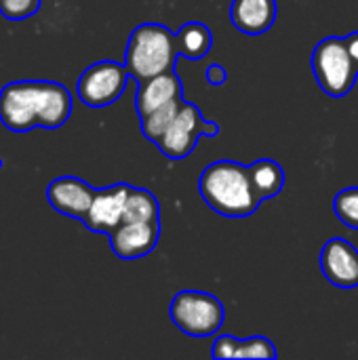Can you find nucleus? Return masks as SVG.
Here are the masks:
<instances>
[{
    "mask_svg": "<svg viewBox=\"0 0 358 360\" xmlns=\"http://www.w3.org/2000/svg\"><path fill=\"white\" fill-rule=\"evenodd\" d=\"M72 93L55 80H13L0 89V122L11 133L55 131L72 116Z\"/></svg>",
    "mask_w": 358,
    "mask_h": 360,
    "instance_id": "1",
    "label": "nucleus"
},
{
    "mask_svg": "<svg viewBox=\"0 0 358 360\" xmlns=\"http://www.w3.org/2000/svg\"><path fill=\"white\" fill-rule=\"evenodd\" d=\"M198 192L203 200L224 217H249L262 205L253 190L249 167L234 160L211 162L198 179Z\"/></svg>",
    "mask_w": 358,
    "mask_h": 360,
    "instance_id": "2",
    "label": "nucleus"
},
{
    "mask_svg": "<svg viewBox=\"0 0 358 360\" xmlns=\"http://www.w3.org/2000/svg\"><path fill=\"white\" fill-rule=\"evenodd\" d=\"M177 55H181L177 34L162 23H141L129 36L124 65L131 78L141 82L162 72L175 70Z\"/></svg>",
    "mask_w": 358,
    "mask_h": 360,
    "instance_id": "3",
    "label": "nucleus"
},
{
    "mask_svg": "<svg viewBox=\"0 0 358 360\" xmlns=\"http://www.w3.org/2000/svg\"><path fill=\"white\" fill-rule=\"evenodd\" d=\"M169 316L181 333L190 338H209L222 329L226 308L207 291H179L169 306Z\"/></svg>",
    "mask_w": 358,
    "mask_h": 360,
    "instance_id": "4",
    "label": "nucleus"
},
{
    "mask_svg": "<svg viewBox=\"0 0 358 360\" xmlns=\"http://www.w3.org/2000/svg\"><path fill=\"white\" fill-rule=\"evenodd\" d=\"M312 72L329 97H344L352 91L358 70L348 53L346 38L327 36L312 51Z\"/></svg>",
    "mask_w": 358,
    "mask_h": 360,
    "instance_id": "5",
    "label": "nucleus"
},
{
    "mask_svg": "<svg viewBox=\"0 0 358 360\" xmlns=\"http://www.w3.org/2000/svg\"><path fill=\"white\" fill-rule=\"evenodd\" d=\"M217 133H219V127L213 120H205L200 110L194 103L184 99L181 110L177 112V116L171 122V127L167 129V133L156 141V146L167 158L184 160L194 152L198 137H203V135L215 137Z\"/></svg>",
    "mask_w": 358,
    "mask_h": 360,
    "instance_id": "6",
    "label": "nucleus"
},
{
    "mask_svg": "<svg viewBox=\"0 0 358 360\" xmlns=\"http://www.w3.org/2000/svg\"><path fill=\"white\" fill-rule=\"evenodd\" d=\"M129 78L131 74L124 63L108 61V59L97 61L80 74L76 82L78 99L93 110L108 108L124 93Z\"/></svg>",
    "mask_w": 358,
    "mask_h": 360,
    "instance_id": "7",
    "label": "nucleus"
},
{
    "mask_svg": "<svg viewBox=\"0 0 358 360\" xmlns=\"http://www.w3.org/2000/svg\"><path fill=\"white\" fill-rule=\"evenodd\" d=\"M129 188H131L129 184H114L108 188H99L95 192V198L87 217L82 219L87 230L110 236L124 219Z\"/></svg>",
    "mask_w": 358,
    "mask_h": 360,
    "instance_id": "8",
    "label": "nucleus"
},
{
    "mask_svg": "<svg viewBox=\"0 0 358 360\" xmlns=\"http://www.w3.org/2000/svg\"><path fill=\"white\" fill-rule=\"evenodd\" d=\"M95 192L97 190L91 184H87L84 179L63 175V177H57L49 184L46 200L53 207V211H57L59 215L82 221L87 217L91 205H93Z\"/></svg>",
    "mask_w": 358,
    "mask_h": 360,
    "instance_id": "9",
    "label": "nucleus"
},
{
    "mask_svg": "<svg viewBox=\"0 0 358 360\" xmlns=\"http://www.w3.org/2000/svg\"><path fill=\"white\" fill-rule=\"evenodd\" d=\"M321 270L333 287L357 289L358 249L346 238H331L321 251Z\"/></svg>",
    "mask_w": 358,
    "mask_h": 360,
    "instance_id": "10",
    "label": "nucleus"
},
{
    "mask_svg": "<svg viewBox=\"0 0 358 360\" xmlns=\"http://www.w3.org/2000/svg\"><path fill=\"white\" fill-rule=\"evenodd\" d=\"M158 236H160V221L156 224L122 221L110 234V247L116 257L124 262H133L152 253L158 245Z\"/></svg>",
    "mask_w": 358,
    "mask_h": 360,
    "instance_id": "11",
    "label": "nucleus"
},
{
    "mask_svg": "<svg viewBox=\"0 0 358 360\" xmlns=\"http://www.w3.org/2000/svg\"><path fill=\"white\" fill-rule=\"evenodd\" d=\"M181 97H184L181 80L175 74V70H169V72H162L158 76H152V78L139 82V89L135 93V108L141 118V116H148L150 112L158 110L160 105L181 99Z\"/></svg>",
    "mask_w": 358,
    "mask_h": 360,
    "instance_id": "12",
    "label": "nucleus"
},
{
    "mask_svg": "<svg viewBox=\"0 0 358 360\" xmlns=\"http://www.w3.org/2000/svg\"><path fill=\"white\" fill-rule=\"evenodd\" d=\"M276 0H232L230 19L236 30L249 36L268 32L276 21Z\"/></svg>",
    "mask_w": 358,
    "mask_h": 360,
    "instance_id": "13",
    "label": "nucleus"
},
{
    "mask_svg": "<svg viewBox=\"0 0 358 360\" xmlns=\"http://www.w3.org/2000/svg\"><path fill=\"white\" fill-rule=\"evenodd\" d=\"M249 175L253 190L262 202L279 196L285 188V171L276 160H255L253 165H249Z\"/></svg>",
    "mask_w": 358,
    "mask_h": 360,
    "instance_id": "14",
    "label": "nucleus"
},
{
    "mask_svg": "<svg viewBox=\"0 0 358 360\" xmlns=\"http://www.w3.org/2000/svg\"><path fill=\"white\" fill-rule=\"evenodd\" d=\"M179 53L188 59H203L211 46H213V34L211 30L200 21H190L177 32Z\"/></svg>",
    "mask_w": 358,
    "mask_h": 360,
    "instance_id": "15",
    "label": "nucleus"
},
{
    "mask_svg": "<svg viewBox=\"0 0 358 360\" xmlns=\"http://www.w3.org/2000/svg\"><path fill=\"white\" fill-rule=\"evenodd\" d=\"M122 221H141V224L160 221V205H158L156 196L146 188H133L131 186Z\"/></svg>",
    "mask_w": 358,
    "mask_h": 360,
    "instance_id": "16",
    "label": "nucleus"
},
{
    "mask_svg": "<svg viewBox=\"0 0 358 360\" xmlns=\"http://www.w3.org/2000/svg\"><path fill=\"white\" fill-rule=\"evenodd\" d=\"M181 103H184V97L160 105L158 110L150 112L148 116H141L139 120H141V133H143V137L150 139L152 143H156L167 133V129L171 127V122L175 120L177 112L181 110Z\"/></svg>",
    "mask_w": 358,
    "mask_h": 360,
    "instance_id": "17",
    "label": "nucleus"
},
{
    "mask_svg": "<svg viewBox=\"0 0 358 360\" xmlns=\"http://www.w3.org/2000/svg\"><path fill=\"white\" fill-rule=\"evenodd\" d=\"M333 213L346 228L358 230V186L342 190L333 198Z\"/></svg>",
    "mask_w": 358,
    "mask_h": 360,
    "instance_id": "18",
    "label": "nucleus"
},
{
    "mask_svg": "<svg viewBox=\"0 0 358 360\" xmlns=\"http://www.w3.org/2000/svg\"><path fill=\"white\" fill-rule=\"evenodd\" d=\"M234 359H276V348L270 340L266 338H249V340H241L238 348H236V356Z\"/></svg>",
    "mask_w": 358,
    "mask_h": 360,
    "instance_id": "19",
    "label": "nucleus"
},
{
    "mask_svg": "<svg viewBox=\"0 0 358 360\" xmlns=\"http://www.w3.org/2000/svg\"><path fill=\"white\" fill-rule=\"evenodd\" d=\"M42 0H0V15L8 21H23L40 11Z\"/></svg>",
    "mask_w": 358,
    "mask_h": 360,
    "instance_id": "20",
    "label": "nucleus"
},
{
    "mask_svg": "<svg viewBox=\"0 0 358 360\" xmlns=\"http://www.w3.org/2000/svg\"><path fill=\"white\" fill-rule=\"evenodd\" d=\"M236 338L232 335H219L213 344V359L224 360V359H234L236 356V348H238Z\"/></svg>",
    "mask_w": 358,
    "mask_h": 360,
    "instance_id": "21",
    "label": "nucleus"
},
{
    "mask_svg": "<svg viewBox=\"0 0 358 360\" xmlns=\"http://www.w3.org/2000/svg\"><path fill=\"white\" fill-rule=\"evenodd\" d=\"M207 80H209L211 84H215V86L224 84V82L228 80V72H226V68H224V65H219V63H211V65L207 68Z\"/></svg>",
    "mask_w": 358,
    "mask_h": 360,
    "instance_id": "22",
    "label": "nucleus"
},
{
    "mask_svg": "<svg viewBox=\"0 0 358 360\" xmlns=\"http://www.w3.org/2000/svg\"><path fill=\"white\" fill-rule=\"evenodd\" d=\"M346 46H348V53H350V57H352V61H354L358 70V32H352V34L346 36Z\"/></svg>",
    "mask_w": 358,
    "mask_h": 360,
    "instance_id": "23",
    "label": "nucleus"
},
{
    "mask_svg": "<svg viewBox=\"0 0 358 360\" xmlns=\"http://www.w3.org/2000/svg\"><path fill=\"white\" fill-rule=\"evenodd\" d=\"M0 171H2V160H0Z\"/></svg>",
    "mask_w": 358,
    "mask_h": 360,
    "instance_id": "24",
    "label": "nucleus"
}]
</instances>
